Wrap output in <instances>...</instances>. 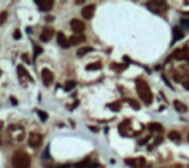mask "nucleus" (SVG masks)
<instances>
[{
  "mask_svg": "<svg viewBox=\"0 0 189 168\" xmlns=\"http://www.w3.org/2000/svg\"><path fill=\"white\" fill-rule=\"evenodd\" d=\"M136 89H137V94L139 97L144 101L145 105H150L153 102V93L150 90V87L145 80L142 79H137L136 80Z\"/></svg>",
  "mask_w": 189,
  "mask_h": 168,
  "instance_id": "1",
  "label": "nucleus"
},
{
  "mask_svg": "<svg viewBox=\"0 0 189 168\" xmlns=\"http://www.w3.org/2000/svg\"><path fill=\"white\" fill-rule=\"evenodd\" d=\"M31 159L28 154L23 150H17L12 157V164L14 168H28Z\"/></svg>",
  "mask_w": 189,
  "mask_h": 168,
  "instance_id": "2",
  "label": "nucleus"
},
{
  "mask_svg": "<svg viewBox=\"0 0 189 168\" xmlns=\"http://www.w3.org/2000/svg\"><path fill=\"white\" fill-rule=\"evenodd\" d=\"M170 58L177 59V61H189V48L188 47H181V48H177L172 52Z\"/></svg>",
  "mask_w": 189,
  "mask_h": 168,
  "instance_id": "3",
  "label": "nucleus"
},
{
  "mask_svg": "<svg viewBox=\"0 0 189 168\" xmlns=\"http://www.w3.org/2000/svg\"><path fill=\"white\" fill-rule=\"evenodd\" d=\"M146 7L154 13H163V12H166V10L168 9L167 3L166 1H159V0H157V1H148Z\"/></svg>",
  "mask_w": 189,
  "mask_h": 168,
  "instance_id": "4",
  "label": "nucleus"
},
{
  "mask_svg": "<svg viewBox=\"0 0 189 168\" xmlns=\"http://www.w3.org/2000/svg\"><path fill=\"white\" fill-rule=\"evenodd\" d=\"M8 132H9V136L12 137L16 141H21L23 140V136H25V129L20 125H12L8 128Z\"/></svg>",
  "mask_w": 189,
  "mask_h": 168,
  "instance_id": "5",
  "label": "nucleus"
},
{
  "mask_svg": "<svg viewBox=\"0 0 189 168\" xmlns=\"http://www.w3.org/2000/svg\"><path fill=\"white\" fill-rule=\"evenodd\" d=\"M70 27L75 32V35H80L85 30V23L83 21L78 20V18H74V20L70 21Z\"/></svg>",
  "mask_w": 189,
  "mask_h": 168,
  "instance_id": "6",
  "label": "nucleus"
},
{
  "mask_svg": "<svg viewBox=\"0 0 189 168\" xmlns=\"http://www.w3.org/2000/svg\"><path fill=\"white\" fill-rule=\"evenodd\" d=\"M41 141H43V136L38 132H31L30 136H28V146L34 147V149L40 146Z\"/></svg>",
  "mask_w": 189,
  "mask_h": 168,
  "instance_id": "7",
  "label": "nucleus"
},
{
  "mask_svg": "<svg viewBox=\"0 0 189 168\" xmlns=\"http://www.w3.org/2000/svg\"><path fill=\"white\" fill-rule=\"evenodd\" d=\"M41 79H43L44 85H45V87H49V85L53 83L54 75L49 69H43L41 70Z\"/></svg>",
  "mask_w": 189,
  "mask_h": 168,
  "instance_id": "8",
  "label": "nucleus"
},
{
  "mask_svg": "<svg viewBox=\"0 0 189 168\" xmlns=\"http://www.w3.org/2000/svg\"><path fill=\"white\" fill-rule=\"evenodd\" d=\"M95 10H96V5L95 4H88L85 5V7H83L82 9V17L85 18V20H91V18L93 17V14H95Z\"/></svg>",
  "mask_w": 189,
  "mask_h": 168,
  "instance_id": "9",
  "label": "nucleus"
},
{
  "mask_svg": "<svg viewBox=\"0 0 189 168\" xmlns=\"http://www.w3.org/2000/svg\"><path fill=\"white\" fill-rule=\"evenodd\" d=\"M35 3L39 5V9L41 12H49L54 5V3L52 0H41V1L40 0H35Z\"/></svg>",
  "mask_w": 189,
  "mask_h": 168,
  "instance_id": "10",
  "label": "nucleus"
},
{
  "mask_svg": "<svg viewBox=\"0 0 189 168\" xmlns=\"http://www.w3.org/2000/svg\"><path fill=\"white\" fill-rule=\"evenodd\" d=\"M57 43L60 44V45L62 47V48H65V49H67V48H70V41H69V39L65 36V34L62 32V31H58L57 32Z\"/></svg>",
  "mask_w": 189,
  "mask_h": 168,
  "instance_id": "11",
  "label": "nucleus"
},
{
  "mask_svg": "<svg viewBox=\"0 0 189 168\" xmlns=\"http://www.w3.org/2000/svg\"><path fill=\"white\" fill-rule=\"evenodd\" d=\"M17 72H18V76H20V80H21V79H26V80H28V82L34 83L33 76L28 74L27 70H26L25 67L22 66V65H18V66H17Z\"/></svg>",
  "mask_w": 189,
  "mask_h": 168,
  "instance_id": "12",
  "label": "nucleus"
},
{
  "mask_svg": "<svg viewBox=\"0 0 189 168\" xmlns=\"http://www.w3.org/2000/svg\"><path fill=\"white\" fill-rule=\"evenodd\" d=\"M53 34H54L53 27H44V30L41 31V34H40V40L47 43V41H49V39L53 36Z\"/></svg>",
  "mask_w": 189,
  "mask_h": 168,
  "instance_id": "13",
  "label": "nucleus"
},
{
  "mask_svg": "<svg viewBox=\"0 0 189 168\" xmlns=\"http://www.w3.org/2000/svg\"><path fill=\"white\" fill-rule=\"evenodd\" d=\"M172 34H173V41L176 40H181L184 38V31L181 30L180 26H175L172 28Z\"/></svg>",
  "mask_w": 189,
  "mask_h": 168,
  "instance_id": "14",
  "label": "nucleus"
},
{
  "mask_svg": "<svg viewBox=\"0 0 189 168\" xmlns=\"http://www.w3.org/2000/svg\"><path fill=\"white\" fill-rule=\"evenodd\" d=\"M173 107H175L176 111H179V113H186V111H188V106L184 105V103L179 100L173 101Z\"/></svg>",
  "mask_w": 189,
  "mask_h": 168,
  "instance_id": "15",
  "label": "nucleus"
},
{
  "mask_svg": "<svg viewBox=\"0 0 189 168\" xmlns=\"http://www.w3.org/2000/svg\"><path fill=\"white\" fill-rule=\"evenodd\" d=\"M70 44L71 45H77V44H80L83 41H85V36L84 35H72L71 38L69 39Z\"/></svg>",
  "mask_w": 189,
  "mask_h": 168,
  "instance_id": "16",
  "label": "nucleus"
},
{
  "mask_svg": "<svg viewBox=\"0 0 189 168\" xmlns=\"http://www.w3.org/2000/svg\"><path fill=\"white\" fill-rule=\"evenodd\" d=\"M148 129H149L150 132L161 133V132L163 131V127H162V124H159V123H149L148 124Z\"/></svg>",
  "mask_w": 189,
  "mask_h": 168,
  "instance_id": "17",
  "label": "nucleus"
},
{
  "mask_svg": "<svg viewBox=\"0 0 189 168\" xmlns=\"http://www.w3.org/2000/svg\"><path fill=\"white\" fill-rule=\"evenodd\" d=\"M167 137L171 140V141H179L180 140V133H179L177 131H170L168 132V134H167Z\"/></svg>",
  "mask_w": 189,
  "mask_h": 168,
  "instance_id": "18",
  "label": "nucleus"
},
{
  "mask_svg": "<svg viewBox=\"0 0 189 168\" xmlns=\"http://www.w3.org/2000/svg\"><path fill=\"white\" fill-rule=\"evenodd\" d=\"M93 48H91V47H84V48H79L77 52V56L78 57H82V56H85L87 53H89V52H92Z\"/></svg>",
  "mask_w": 189,
  "mask_h": 168,
  "instance_id": "19",
  "label": "nucleus"
},
{
  "mask_svg": "<svg viewBox=\"0 0 189 168\" xmlns=\"http://www.w3.org/2000/svg\"><path fill=\"white\" fill-rule=\"evenodd\" d=\"M75 85H77V82H75V80H67V82L65 83L64 88L66 92H70V90H72L75 88Z\"/></svg>",
  "mask_w": 189,
  "mask_h": 168,
  "instance_id": "20",
  "label": "nucleus"
},
{
  "mask_svg": "<svg viewBox=\"0 0 189 168\" xmlns=\"http://www.w3.org/2000/svg\"><path fill=\"white\" fill-rule=\"evenodd\" d=\"M85 69L88 71H96V70H101V63L100 62H93V63H89L85 66Z\"/></svg>",
  "mask_w": 189,
  "mask_h": 168,
  "instance_id": "21",
  "label": "nucleus"
},
{
  "mask_svg": "<svg viewBox=\"0 0 189 168\" xmlns=\"http://www.w3.org/2000/svg\"><path fill=\"white\" fill-rule=\"evenodd\" d=\"M127 102L129 103V106H131L132 109H135V110H140V103L137 102L136 100H132V98H127Z\"/></svg>",
  "mask_w": 189,
  "mask_h": 168,
  "instance_id": "22",
  "label": "nucleus"
},
{
  "mask_svg": "<svg viewBox=\"0 0 189 168\" xmlns=\"http://www.w3.org/2000/svg\"><path fill=\"white\" fill-rule=\"evenodd\" d=\"M110 67L115 71H123V70L127 69V65H119V63H111Z\"/></svg>",
  "mask_w": 189,
  "mask_h": 168,
  "instance_id": "23",
  "label": "nucleus"
},
{
  "mask_svg": "<svg viewBox=\"0 0 189 168\" xmlns=\"http://www.w3.org/2000/svg\"><path fill=\"white\" fill-rule=\"evenodd\" d=\"M38 116L40 118L41 121H47V120H48V114H47L45 111H43V110H38Z\"/></svg>",
  "mask_w": 189,
  "mask_h": 168,
  "instance_id": "24",
  "label": "nucleus"
},
{
  "mask_svg": "<svg viewBox=\"0 0 189 168\" xmlns=\"http://www.w3.org/2000/svg\"><path fill=\"white\" fill-rule=\"evenodd\" d=\"M108 107H110L113 111H119L121 110V103L119 102H114V103H109Z\"/></svg>",
  "mask_w": 189,
  "mask_h": 168,
  "instance_id": "25",
  "label": "nucleus"
},
{
  "mask_svg": "<svg viewBox=\"0 0 189 168\" xmlns=\"http://www.w3.org/2000/svg\"><path fill=\"white\" fill-rule=\"evenodd\" d=\"M7 16H8V13L5 12V10L0 13V25H3V23L5 22V20H7Z\"/></svg>",
  "mask_w": 189,
  "mask_h": 168,
  "instance_id": "26",
  "label": "nucleus"
},
{
  "mask_svg": "<svg viewBox=\"0 0 189 168\" xmlns=\"http://www.w3.org/2000/svg\"><path fill=\"white\" fill-rule=\"evenodd\" d=\"M180 25L184 26V27L189 28V18H181V20H180Z\"/></svg>",
  "mask_w": 189,
  "mask_h": 168,
  "instance_id": "27",
  "label": "nucleus"
},
{
  "mask_svg": "<svg viewBox=\"0 0 189 168\" xmlns=\"http://www.w3.org/2000/svg\"><path fill=\"white\" fill-rule=\"evenodd\" d=\"M136 164L140 165V167H144V165L146 164V160H145L144 158H139V159H136Z\"/></svg>",
  "mask_w": 189,
  "mask_h": 168,
  "instance_id": "28",
  "label": "nucleus"
},
{
  "mask_svg": "<svg viewBox=\"0 0 189 168\" xmlns=\"http://www.w3.org/2000/svg\"><path fill=\"white\" fill-rule=\"evenodd\" d=\"M13 38L16 39V40H20L21 39V30H14V32H13Z\"/></svg>",
  "mask_w": 189,
  "mask_h": 168,
  "instance_id": "29",
  "label": "nucleus"
},
{
  "mask_svg": "<svg viewBox=\"0 0 189 168\" xmlns=\"http://www.w3.org/2000/svg\"><path fill=\"white\" fill-rule=\"evenodd\" d=\"M43 52V48H40V47H38V45H35V53H34V57H38L39 54Z\"/></svg>",
  "mask_w": 189,
  "mask_h": 168,
  "instance_id": "30",
  "label": "nucleus"
},
{
  "mask_svg": "<svg viewBox=\"0 0 189 168\" xmlns=\"http://www.w3.org/2000/svg\"><path fill=\"white\" fill-rule=\"evenodd\" d=\"M124 162H126L128 165H136V159H126Z\"/></svg>",
  "mask_w": 189,
  "mask_h": 168,
  "instance_id": "31",
  "label": "nucleus"
},
{
  "mask_svg": "<svg viewBox=\"0 0 189 168\" xmlns=\"http://www.w3.org/2000/svg\"><path fill=\"white\" fill-rule=\"evenodd\" d=\"M22 58H23V61H25L26 63H30V62H31L30 59H28V57H27V54H26V53H25V54H22Z\"/></svg>",
  "mask_w": 189,
  "mask_h": 168,
  "instance_id": "32",
  "label": "nucleus"
},
{
  "mask_svg": "<svg viewBox=\"0 0 189 168\" xmlns=\"http://www.w3.org/2000/svg\"><path fill=\"white\" fill-rule=\"evenodd\" d=\"M162 79H163V82H165V83H166V84H167V85H168V87H170V88H171V89H172V85H171V84H170V82H168V80H167V79H166V76H165V75H163V76H162Z\"/></svg>",
  "mask_w": 189,
  "mask_h": 168,
  "instance_id": "33",
  "label": "nucleus"
},
{
  "mask_svg": "<svg viewBox=\"0 0 189 168\" xmlns=\"http://www.w3.org/2000/svg\"><path fill=\"white\" fill-rule=\"evenodd\" d=\"M41 158H49V154H48V147H45V150H44V154L41 155Z\"/></svg>",
  "mask_w": 189,
  "mask_h": 168,
  "instance_id": "34",
  "label": "nucleus"
},
{
  "mask_svg": "<svg viewBox=\"0 0 189 168\" xmlns=\"http://www.w3.org/2000/svg\"><path fill=\"white\" fill-rule=\"evenodd\" d=\"M53 20H54L53 16H47V18H45L47 22H51V21H53Z\"/></svg>",
  "mask_w": 189,
  "mask_h": 168,
  "instance_id": "35",
  "label": "nucleus"
},
{
  "mask_svg": "<svg viewBox=\"0 0 189 168\" xmlns=\"http://www.w3.org/2000/svg\"><path fill=\"white\" fill-rule=\"evenodd\" d=\"M183 85H184V88L189 89V80H186V82H183Z\"/></svg>",
  "mask_w": 189,
  "mask_h": 168,
  "instance_id": "36",
  "label": "nucleus"
},
{
  "mask_svg": "<svg viewBox=\"0 0 189 168\" xmlns=\"http://www.w3.org/2000/svg\"><path fill=\"white\" fill-rule=\"evenodd\" d=\"M88 128H89V129H91V131H92V132H98V131H97V128H96V127H92V125H88Z\"/></svg>",
  "mask_w": 189,
  "mask_h": 168,
  "instance_id": "37",
  "label": "nucleus"
},
{
  "mask_svg": "<svg viewBox=\"0 0 189 168\" xmlns=\"http://www.w3.org/2000/svg\"><path fill=\"white\" fill-rule=\"evenodd\" d=\"M10 101H12V103H13V105H17V101H16V98L14 97H10Z\"/></svg>",
  "mask_w": 189,
  "mask_h": 168,
  "instance_id": "38",
  "label": "nucleus"
},
{
  "mask_svg": "<svg viewBox=\"0 0 189 168\" xmlns=\"http://www.w3.org/2000/svg\"><path fill=\"white\" fill-rule=\"evenodd\" d=\"M172 168H183V167H181V164H176V165H173Z\"/></svg>",
  "mask_w": 189,
  "mask_h": 168,
  "instance_id": "39",
  "label": "nucleus"
},
{
  "mask_svg": "<svg viewBox=\"0 0 189 168\" xmlns=\"http://www.w3.org/2000/svg\"><path fill=\"white\" fill-rule=\"evenodd\" d=\"M75 3H77V4H83L84 1H82V0H78V1H75Z\"/></svg>",
  "mask_w": 189,
  "mask_h": 168,
  "instance_id": "40",
  "label": "nucleus"
},
{
  "mask_svg": "<svg viewBox=\"0 0 189 168\" xmlns=\"http://www.w3.org/2000/svg\"><path fill=\"white\" fill-rule=\"evenodd\" d=\"M181 13H183L184 16H189V12H181Z\"/></svg>",
  "mask_w": 189,
  "mask_h": 168,
  "instance_id": "41",
  "label": "nucleus"
},
{
  "mask_svg": "<svg viewBox=\"0 0 189 168\" xmlns=\"http://www.w3.org/2000/svg\"><path fill=\"white\" fill-rule=\"evenodd\" d=\"M57 168H62V167H57Z\"/></svg>",
  "mask_w": 189,
  "mask_h": 168,
  "instance_id": "42",
  "label": "nucleus"
},
{
  "mask_svg": "<svg viewBox=\"0 0 189 168\" xmlns=\"http://www.w3.org/2000/svg\"><path fill=\"white\" fill-rule=\"evenodd\" d=\"M188 168H189V165H188Z\"/></svg>",
  "mask_w": 189,
  "mask_h": 168,
  "instance_id": "43",
  "label": "nucleus"
}]
</instances>
